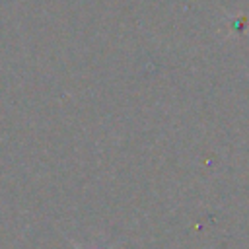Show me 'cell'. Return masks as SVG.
Masks as SVG:
<instances>
[{"mask_svg":"<svg viewBox=\"0 0 249 249\" xmlns=\"http://www.w3.org/2000/svg\"><path fill=\"white\" fill-rule=\"evenodd\" d=\"M72 245H74V249H84V247H80L76 241H72ZM107 249H111V247H107Z\"/></svg>","mask_w":249,"mask_h":249,"instance_id":"1","label":"cell"}]
</instances>
